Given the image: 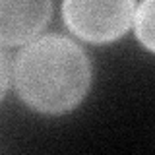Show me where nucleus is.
<instances>
[{"instance_id":"1","label":"nucleus","mask_w":155,"mask_h":155,"mask_svg":"<svg viewBox=\"0 0 155 155\" xmlns=\"http://www.w3.org/2000/svg\"><path fill=\"white\" fill-rule=\"evenodd\" d=\"M16 89L31 109L60 114L76 109L91 85V64L84 48L64 35L29 41L16 58Z\"/></svg>"},{"instance_id":"2","label":"nucleus","mask_w":155,"mask_h":155,"mask_svg":"<svg viewBox=\"0 0 155 155\" xmlns=\"http://www.w3.org/2000/svg\"><path fill=\"white\" fill-rule=\"evenodd\" d=\"M134 0H64L62 16L68 29L87 43H109L132 25Z\"/></svg>"},{"instance_id":"3","label":"nucleus","mask_w":155,"mask_h":155,"mask_svg":"<svg viewBox=\"0 0 155 155\" xmlns=\"http://www.w3.org/2000/svg\"><path fill=\"white\" fill-rule=\"evenodd\" d=\"M52 0H0V43L23 45L47 27Z\"/></svg>"},{"instance_id":"4","label":"nucleus","mask_w":155,"mask_h":155,"mask_svg":"<svg viewBox=\"0 0 155 155\" xmlns=\"http://www.w3.org/2000/svg\"><path fill=\"white\" fill-rule=\"evenodd\" d=\"M136 35L147 51H153V0H143L136 12Z\"/></svg>"},{"instance_id":"5","label":"nucleus","mask_w":155,"mask_h":155,"mask_svg":"<svg viewBox=\"0 0 155 155\" xmlns=\"http://www.w3.org/2000/svg\"><path fill=\"white\" fill-rule=\"evenodd\" d=\"M8 81H10V70H8V58L0 51V99L4 97L8 89Z\"/></svg>"}]
</instances>
